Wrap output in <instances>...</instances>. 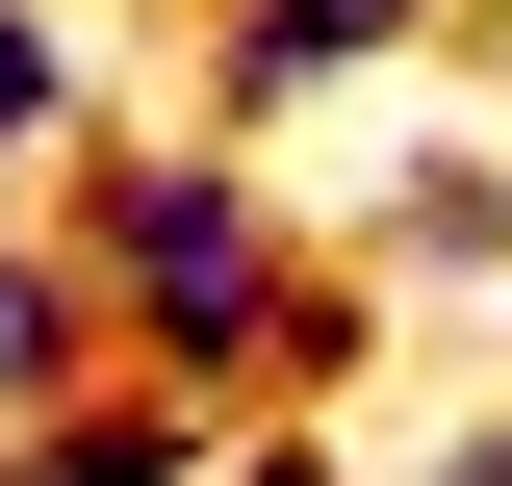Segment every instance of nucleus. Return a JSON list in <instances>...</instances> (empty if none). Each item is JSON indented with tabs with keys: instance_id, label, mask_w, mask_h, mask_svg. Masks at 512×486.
Instances as JSON below:
<instances>
[{
	"instance_id": "20e7f679",
	"label": "nucleus",
	"mask_w": 512,
	"mask_h": 486,
	"mask_svg": "<svg viewBox=\"0 0 512 486\" xmlns=\"http://www.w3.org/2000/svg\"><path fill=\"white\" fill-rule=\"evenodd\" d=\"M0 486H231V410L205 384H77V410H0Z\"/></svg>"
},
{
	"instance_id": "9d476101",
	"label": "nucleus",
	"mask_w": 512,
	"mask_h": 486,
	"mask_svg": "<svg viewBox=\"0 0 512 486\" xmlns=\"http://www.w3.org/2000/svg\"><path fill=\"white\" fill-rule=\"evenodd\" d=\"M154 26H205V0H154Z\"/></svg>"
},
{
	"instance_id": "7ed1b4c3",
	"label": "nucleus",
	"mask_w": 512,
	"mask_h": 486,
	"mask_svg": "<svg viewBox=\"0 0 512 486\" xmlns=\"http://www.w3.org/2000/svg\"><path fill=\"white\" fill-rule=\"evenodd\" d=\"M77 384H128V282L77 205H0V410H77Z\"/></svg>"
},
{
	"instance_id": "423d86ee",
	"label": "nucleus",
	"mask_w": 512,
	"mask_h": 486,
	"mask_svg": "<svg viewBox=\"0 0 512 486\" xmlns=\"http://www.w3.org/2000/svg\"><path fill=\"white\" fill-rule=\"evenodd\" d=\"M103 154V77H77V0H0V180H77Z\"/></svg>"
},
{
	"instance_id": "0eeeda50",
	"label": "nucleus",
	"mask_w": 512,
	"mask_h": 486,
	"mask_svg": "<svg viewBox=\"0 0 512 486\" xmlns=\"http://www.w3.org/2000/svg\"><path fill=\"white\" fill-rule=\"evenodd\" d=\"M231 486H359V435L333 410H231Z\"/></svg>"
},
{
	"instance_id": "f03ea898",
	"label": "nucleus",
	"mask_w": 512,
	"mask_h": 486,
	"mask_svg": "<svg viewBox=\"0 0 512 486\" xmlns=\"http://www.w3.org/2000/svg\"><path fill=\"white\" fill-rule=\"evenodd\" d=\"M180 52H205V128H308L333 77H384V52H436V26H410V0H205Z\"/></svg>"
},
{
	"instance_id": "f257e3e1",
	"label": "nucleus",
	"mask_w": 512,
	"mask_h": 486,
	"mask_svg": "<svg viewBox=\"0 0 512 486\" xmlns=\"http://www.w3.org/2000/svg\"><path fill=\"white\" fill-rule=\"evenodd\" d=\"M77 231H103V282H128V359L154 384H205V410H282V333H308V282H333V231H282V180H256V128H103L77 154Z\"/></svg>"
},
{
	"instance_id": "39448f33",
	"label": "nucleus",
	"mask_w": 512,
	"mask_h": 486,
	"mask_svg": "<svg viewBox=\"0 0 512 486\" xmlns=\"http://www.w3.org/2000/svg\"><path fill=\"white\" fill-rule=\"evenodd\" d=\"M384 282L410 307H512V154H461V128H410V154H384Z\"/></svg>"
},
{
	"instance_id": "1a4fd4ad",
	"label": "nucleus",
	"mask_w": 512,
	"mask_h": 486,
	"mask_svg": "<svg viewBox=\"0 0 512 486\" xmlns=\"http://www.w3.org/2000/svg\"><path fill=\"white\" fill-rule=\"evenodd\" d=\"M410 26H512V0H410Z\"/></svg>"
},
{
	"instance_id": "6e6552de",
	"label": "nucleus",
	"mask_w": 512,
	"mask_h": 486,
	"mask_svg": "<svg viewBox=\"0 0 512 486\" xmlns=\"http://www.w3.org/2000/svg\"><path fill=\"white\" fill-rule=\"evenodd\" d=\"M384 486H512V410H461V435H410Z\"/></svg>"
}]
</instances>
